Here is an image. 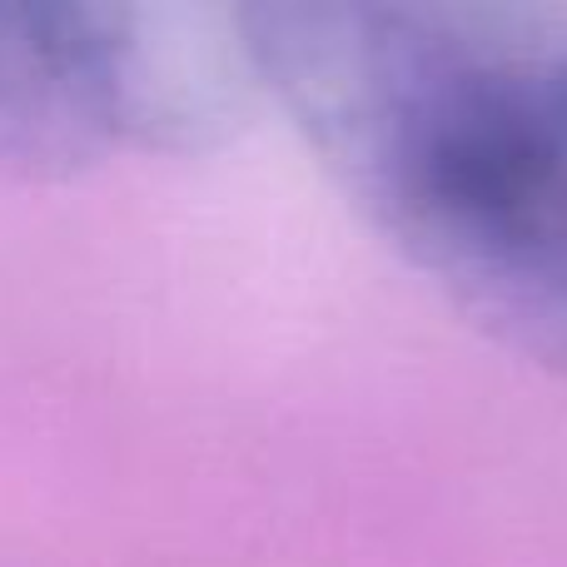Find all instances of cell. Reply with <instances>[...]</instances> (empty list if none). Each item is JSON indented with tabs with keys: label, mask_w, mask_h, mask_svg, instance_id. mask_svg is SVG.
<instances>
[{
	"label": "cell",
	"mask_w": 567,
	"mask_h": 567,
	"mask_svg": "<svg viewBox=\"0 0 567 567\" xmlns=\"http://www.w3.org/2000/svg\"><path fill=\"white\" fill-rule=\"evenodd\" d=\"M115 145L215 155L269 105L245 6L70 0Z\"/></svg>",
	"instance_id": "cell-2"
},
{
	"label": "cell",
	"mask_w": 567,
	"mask_h": 567,
	"mask_svg": "<svg viewBox=\"0 0 567 567\" xmlns=\"http://www.w3.org/2000/svg\"><path fill=\"white\" fill-rule=\"evenodd\" d=\"M110 150L70 0H0V179L65 185Z\"/></svg>",
	"instance_id": "cell-3"
},
{
	"label": "cell",
	"mask_w": 567,
	"mask_h": 567,
	"mask_svg": "<svg viewBox=\"0 0 567 567\" xmlns=\"http://www.w3.org/2000/svg\"><path fill=\"white\" fill-rule=\"evenodd\" d=\"M249 45L313 159L463 323L567 379V45L503 16L259 0Z\"/></svg>",
	"instance_id": "cell-1"
}]
</instances>
